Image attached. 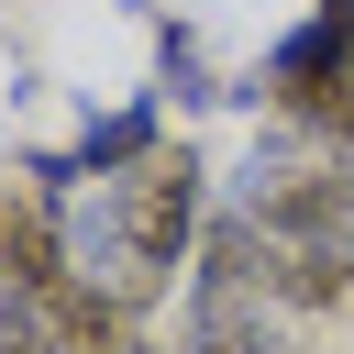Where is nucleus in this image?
<instances>
[{"mask_svg": "<svg viewBox=\"0 0 354 354\" xmlns=\"http://www.w3.org/2000/svg\"><path fill=\"white\" fill-rule=\"evenodd\" d=\"M221 100H266L277 122H310L321 144L354 122V0H321L299 33H277L266 44V66L254 77H232Z\"/></svg>", "mask_w": 354, "mask_h": 354, "instance_id": "nucleus-1", "label": "nucleus"}, {"mask_svg": "<svg viewBox=\"0 0 354 354\" xmlns=\"http://www.w3.org/2000/svg\"><path fill=\"white\" fill-rule=\"evenodd\" d=\"M100 210H111V232L144 254V266H188L199 254V221H210V166L188 155V144H155L144 166H122V177H100Z\"/></svg>", "mask_w": 354, "mask_h": 354, "instance_id": "nucleus-2", "label": "nucleus"}, {"mask_svg": "<svg viewBox=\"0 0 354 354\" xmlns=\"http://www.w3.org/2000/svg\"><path fill=\"white\" fill-rule=\"evenodd\" d=\"M155 144H166V111H155V100H122V111H100V122H88V133H77L66 155H22V177L66 199V188H100V177L144 166Z\"/></svg>", "mask_w": 354, "mask_h": 354, "instance_id": "nucleus-3", "label": "nucleus"}, {"mask_svg": "<svg viewBox=\"0 0 354 354\" xmlns=\"http://www.w3.org/2000/svg\"><path fill=\"white\" fill-rule=\"evenodd\" d=\"M0 277H22L33 299L77 277V266H66V199H55V188H11V199H0Z\"/></svg>", "mask_w": 354, "mask_h": 354, "instance_id": "nucleus-4", "label": "nucleus"}, {"mask_svg": "<svg viewBox=\"0 0 354 354\" xmlns=\"http://www.w3.org/2000/svg\"><path fill=\"white\" fill-rule=\"evenodd\" d=\"M0 354H66L55 321H44V299H33L22 277H0Z\"/></svg>", "mask_w": 354, "mask_h": 354, "instance_id": "nucleus-5", "label": "nucleus"}, {"mask_svg": "<svg viewBox=\"0 0 354 354\" xmlns=\"http://www.w3.org/2000/svg\"><path fill=\"white\" fill-rule=\"evenodd\" d=\"M155 44H166V88H177L188 111H199V100H221V88H210V66H199V33H188V22H166Z\"/></svg>", "mask_w": 354, "mask_h": 354, "instance_id": "nucleus-6", "label": "nucleus"}, {"mask_svg": "<svg viewBox=\"0 0 354 354\" xmlns=\"http://www.w3.org/2000/svg\"><path fill=\"white\" fill-rule=\"evenodd\" d=\"M111 354H166V343H155V332H144V321H133V332H122V343H111Z\"/></svg>", "mask_w": 354, "mask_h": 354, "instance_id": "nucleus-7", "label": "nucleus"}, {"mask_svg": "<svg viewBox=\"0 0 354 354\" xmlns=\"http://www.w3.org/2000/svg\"><path fill=\"white\" fill-rule=\"evenodd\" d=\"M177 354H266V343H177Z\"/></svg>", "mask_w": 354, "mask_h": 354, "instance_id": "nucleus-8", "label": "nucleus"}]
</instances>
